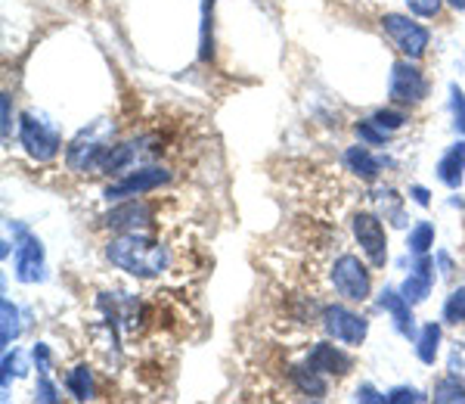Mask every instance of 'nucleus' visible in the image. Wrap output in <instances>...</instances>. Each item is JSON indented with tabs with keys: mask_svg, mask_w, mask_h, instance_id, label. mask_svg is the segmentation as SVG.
<instances>
[{
	"mask_svg": "<svg viewBox=\"0 0 465 404\" xmlns=\"http://www.w3.org/2000/svg\"><path fill=\"white\" fill-rule=\"evenodd\" d=\"M444 4L447 0H407L410 13L419 19H438L440 10H444Z\"/></svg>",
	"mask_w": 465,
	"mask_h": 404,
	"instance_id": "393cba45",
	"label": "nucleus"
},
{
	"mask_svg": "<svg viewBox=\"0 0 465 404\" xmlns=\"http://www.w3.org/2000/svg\"><path fill=\"white\" fill-rule=\"evenodd\" d=\"M0 311H4V324H0V342H4V348H10L13 342H16L19 330H22L19 308L10 302V298H4V302H0Z\"/></svg>",
	"mask_w": 465,
	"mask_h": 404,
	"instance_id": "412c9836",
	"label": "nucleus"
},
{
	"mask_svg": "<svg viewBox=\"0 0 465 404\" xmlns=\"http://www.w3.org/2000/svg\"><path fill=\"white\" fill-rule=\"evenodd\" d=\"M357 137H360V144H366V146H385L388 140H391V134L381 131L379 125L372 122V118H360Z\"/></svg>",
	"mask_w": 465,
	"mask_h": 404,
	"instance_id": "b1692460",
	"label": "nucleus"
},
{
	"mask_svg": "<svg viewBox=\"0 0 465 404\" xmlns=\"http://www.w3.org/2000/svg\"><path fill=\"white\" fill-rule=\"evenodd\" d=\"M438 181L456 190L462 184V175H465V140H456L453 146H447V153L438 159Z\"/></svg>",
	"mask_w": 465,
	"mask_h": 404,
	"instance_id": "2eb2a0df",
	"label": "nucleus"
},
{
	"mask_svg": "<svg viewBox=\"0 0 465 404\" xmlns=\"http://www.w3.org/2000/svg\"><path fill=\"white\" fill-rule=\"evenodd\" d=\"M341 166H344V171H351V175L363 184H372L381 177V159L366 144H354V146L344 149Z\"/></svg>",
	"mask_w": 465,
	"mask_h": 404,
	"instance_id": "ddd939ff",
	"label": "nucleus"
},
{
	"mask_svg": "<svg viewBox=\"0 0 465 404\" xmlns=\"http://www.w3.org/2000/svg\"><path fill=\"white\" fill-rule=\"evenodd\" d=\"M164 184H171V168L143 166V168L124 171L122 177H115V181L106 187V199L109 202L137 199V197H146V193L159 190V187H164Z\"/></svg>",
	"mask_w": 465,
	"mask_h": 404,
	"instance_id": "6e6552de",
	"label": "nucleus"
},
{
	"mask_svg": "<svg viewBox=\"0 0 465 404\" xmlns=\"http://www.w3.org/2000/svg\"><path fill=\"white\" fill-rule=\"evenodd\" d=\"M444 324L462 327L465 324V287H456L444 302Z\"/></svg>",
	"mask_w": 465,
	"mask_h": 404,
	"instance_id": "4be33fe9",
	"label": "nucleus"
},
{
	"mask_svg": "<svg viewBox=\"0 0 465 404\" xmlns=\"http://www.w3.org/2000/svg\"><path fill=\"white\" fill-rule=\"evenodd\" d=\"M37 399H41V401H56V389L47 379V373H41V379H37Z\"/></svg>",
	"mask_w": 465,
	"mask_h": 404,
	"instance_id": "c85d7f7f",
	"label": "nucleus"
},
{
	"mask_svg": "<svg viewBox=\"0 0 465 404\" xmlns=\"http://www.w3.org/2000/svg\"><path fill=\"white\" fill-rule=\"evenodd\" d=\"M412 199L419 202V206H429V190H425V187H412Z\"/></svg>",
	"mask_w": 465,
	"mask_h": 404,
	"instance_id": "473e14b6",
	"label": "nucleus"
},
{
	"mask_svg": "<svg viewBox=\"0 0 465 404\" xmlns=\"http://www.w3.org/2000/svg\"><path fill=\"white\" fill-rule=\"evenodd\" d=\"M19 144L25 146V153L32 156L35 162H54L59 156L63 140H59V134L54 128H47L41 118L25 112V116L19 118Z\"/></svg>",
	"mask_w": 465,
	"mask_h": 404,
	"instance_id": "1a4fd4ad",
	"label": "nucleus"
},
{
	"mask_svg": "<svg viewBox=\"0 0 465 404\" xmlns=\"http://www.w3.org/2000/svg\"><path fill=\"white\" fill-rule=\"evenodd\" d=\"M357 399L360 401H376V404H381V401H385V395H379L372 386H363V389H357Z\"/></svg>",
	"mask_w": 465,
	"mask_h": 404,
	"instance_id": "2f4dec72",
	"label": "nucleus"
},
{
	"mask_svg": "<svg viewBox=\"0 0 465 404\" xmlns=\"http://www.w3.org/2000/svg\"><path fill=\"white\" fill-rule=\"evenodd\" d=\"M388 404H407V401H425V395L419 389H407V386H397L391 392L385 395Z\"/></svg>",
	"mask_w": 465,
	"mask_h": 404,
	"instance_id": "bb28decb",
	"label": "nucleus"
},
{
	"mask_svg": "<svg viewBox=\"0 0 465 404\" xmlns=\"http://www.w3.org/2000/svg\"><path fill=\"white\" fill-rule=\"evenodd\" d=\"M379 25L401 56L416 59L419 63V59H425V54H429L431 32L422 25V22H416L412 16H403V13H381Z\"/></svg>",
	"mask_w": 465,
	"mask_h": 404,
	"instance_id": "20e7f679",
	"label": "nucleus"
},
{
	"mask_svg": "<svg viewBox=\"0 0 465 404\" xmlns=\"http://www.w3.org/2000/svg\"><path fill=\"white\" fill-rule=\"evenodd\" d=\"M0 109H4V122H0V131H4V140H10V131H13V116H10V94H4V100H0Z\"/></svg>",
	"mask_w": 465,
	"mask_h": 404,
	"instance_id": "c756f323",
	"label": "nucleus"
},
{
	"mask_svg": "<svg viewBox=\"0 0 465 404\" xmlns=\"http://www.w3.org/2000/svg\"><path fill=\"white\" fill-rule=\"evenodd\" d=\"M32 355H35V364H37V370H41V373H47V368H50V358H54V355H50V348H47V346H44V342H41V346H35V351H32Z\"/></svg>",
	"mask_w": 465,
	"mask_h": 404,
	"instance_id": "7c9ffc66",
	"label": "nucleus"
},
{
	"mask_svg": "<svg viewBox=\"0 0 465 404\" xmlns=\"http://www.w3.org/2000/svg\"><path fill=\"white\" fill-rule=\"evenodd\" d=\"M322 287L335 298H344L351 305H360L372 296V271L360 261L354 252L335 249L332 256L320 265Z\"/></svg>",
	"mask_w": 465,
	"mask_h": 404,
	"instance_id": "f03ea898",
	"label": "nucleus"
},
{
	"mask_svg": "<svg viewBox=\"0 0 465 404\" xmlns=\"http://www.w3.org/2000/svg\"><path fill=\"white\" fill-rule=\"evenodd\" d=\"M438 342H440V324H425L422 333L416 336V355L422 364H434V358H438Z\"/></svg>",
	"mask_w": 465,
	"mask_h": 404,
	"instance_id": "f3484780",
	"label": "nucleus"
},
{
	"mask_svg": "<svg viewBox=\"0 0 465 404\" xmlns=\"http://www.w3.org/2000/svg\"><path fill=\"white\" fill-rule=\"evenodd\" d=\"M109 131H112L109 122H96L94 128L81 131L78 137L65 146V166L72 171H94V175H100L103 156H106L112 146Z\"/></svg>",
	"mask_w": 465,
	"mask_h": 404,
	"instance_id": "39448f33",
	"label": "nucleus"
},
{
	"mask_svg": "<svg viewBox=\"0 0 465 404\" xmlns=\"http://www.w3.org/2000/svg\"><path fill=\"white\" fill-rule=\"evenodd\" d=\"M431 399L440 401V404H465V383L460 377H453V373H450V377L434 383Z\"/></svg>",
	"mask_w": 465,
	"mask_h": 404,
	"instance_id": "a211bd4d",
	"label": "nucleus"
},
{
	"mask_svg": "<svg viewBox=\"0 0 465 404\" xmlns=\"http://www.w3.org/2000/svg\"><path fill=\"white\" fill-rule=\"evenodd\" d=\"M429 96V78L416 66V59H394L391 78H388V100L394 106H419Z\"/></svg>",
	"mask_w": 465,
	"mask_h": 404,
	"instance_id": "423d86ee",
	"label": "nucleus"
},
{
	"mask_svg": "<svg viewBox=\"0 0 465 404\" xmlns=\"http://www.w3.org/2000/svg\"><path fill=\"white\" fill-rule=\"evenodd\" d=\"M313 327H317L320 333H326V339L341 342L344 348H360L366 342V336H370V320L341 302L320 305L317 324Z\"/></svg>",
	"mask_w": 465,
	"mask_h": 404,
	"instance_id": "7ed1b4c3",
	"label": "nucleus"
},
{
	"mask_svg": "<svg viewBox=\"0 0 465 404\" xmlns=\"http://www.w3.org/2000/svg\"><path fill=\"white\" fill-rule=\"evenodd\" d=\"M65 389H69L72 399L78 401H87L94 399V379H90V370L81 364V368H72L69 373H65Z\"/></svg>",
	"mask_w": 465,
	"mask_h": 404,
	"instance_id": "6ab92c4d",
	"label": "nucleus"
},
{
	"mask_svg": "<svg viewBox=\"0 0 465 404\" xmlns=\"http://www.w3.org/2000/svg\"><path fill=\"white\" fill-rule=\"evenodd\" d=\"M372 122H376L385 134H394V131L407 128V125H410V116H407L403 109H379L376 116H372Z\"/></svg>",
	"mask_w": 465,
	"mask_h": 404,
	"instance_id": "5701e85b",
	"label": "nucleus"
},
{
	"mask_svg": "<svg viewBox=\"0 0 465 404\" xmlns=\"http://www.w3.org/2000/svg\"><path fill=\"white\" fill-rule=\"evenodd\" d=\"M447 370L453 373V377H460L462 383H465V346H460V342H456V346L450 348V355H447Z\"/></svg>",
	"mask_w": 465,
	"mask_h": 404,
	"instance_id": "a878e982",
	"label": "nucleus"
},
{
	"mask_svg": "<svg viewBox=\"0 0 465 404\" xmlns=\"http://www.w3.org/2000/svg\"><path fill=\"white\" fill-rule=\"evenodd\" d=\"M106 258L137 280H159L171 271V246L149 237V230H127L106 243Z\"/></svg>",
	"mask_w": 465,
	"mask_h": 404,
	"instance_id": "f257e3e1",
	"label": "nucleus"
},
{
	"mask_svg": "<svg viewBox=\"0 0 465 404\" xmlns=\"http://www.w3.org/2000/svg\"><path fill=\"white\" fill-rule=\"evenodd\" d=\"M304 361L311 364L313 370H320L322 377H335V379H344L351 370H354V358L344 351L341 342L335 346V339L313 342V346L307 348Z\"/></svg>",
	"mask_w": 465,
	"mask_h": 404,
	"instance_id": "9b49d317",
	"label": "nucleus"
},
{
	"mask_svg": "<svg viewBox=\"0 0 465 404\" xmlns=\"http://www.w3.org/2000/svg\"><path fill=\"white\" fill-rule=\"evenodd\" d=\"M16 230V280L19 283H37L44 280V246L32 230L13 224Z\"/></svg>",
	"mask_w": 465,
	"mask_h": 404,
	"instance_id": "9d476101",
	"label": "nucleus"
},
{
	"mask_svg": "<svg viewBox=\"0 0 465 404\" xmlns=\"http://www.w3.org/2000/svg\"><path fill=\"white\" fill-rule=\"evenodd\" d=\"M431 287H434V258L419 256L416 268H412L410 277L403 280L401 293L410 298V305H419V302H425V298H429Z\"/></svg>",
	"mask_w": 465,
	"mask_h": 404,
	"instance_id": "4468645a",
	"label": "nucleus"
},
{
	"mask_svg": "<svg viewBox=\"0 0 465 404\" xmlns=\"http://www.w3.org/2000/svg\"><path fill=\"white\" fill-rule=\"evenodd\" d=\"M434 246V224L431 221H419L416 227L410 230V239H407V249L412 256H429Z\"/></svg>",
	"mask_w": 465,
	"mask_h": 404,
	"instance_id": "aec40b11",
	"label": "nucleus"
},
{
	"mask_svg": "<svg viewBox=\"0 0 465 404\" xmlns=\"http://www.w3.org/2000/svg\"><path fill=\"white\" fill-rule=\"evenodd\" d=\"M103 224L115 234H127V230H149L153 227V202L143 197L124 199L122 206H115L112 212L103 215Z\"/></svg>",
	"mask_w": 465,
	"mask_h": 404,
	"instance_id": "f8f14e48",
	"label": "nucleus"
},
{
	"mask_svg": "<svg viewBox=\"0 0 465 404\" xmlns=\"http://www.w3.org/2000/svg\"><path fill=\"white\" fill-rule=\"evenodd\" d=\"M447 6L453 13H465V0H447Z\"/></svg>",
	"mask_w": 465,
	"mask_h": 404,
	"instance_id": "72a5a7b5",
	"label": "nucleus"
},
{
	"mask_svg": "<svg viewBox=\"0 0 465 404\" xmlns=\"http://www.w3.org/2000/svg\"><path fill=\"white\" fill-rule=\"evenodd\" d=\"M381 308H385L394 318V324H397V330H401V336H407V339L416 336V318H412V305H410L407 296L394 293V289H385V293H381Z\"/></svg>",
	"mask_w": 465,
	"mask_h": 404,
	"instance_id": "dca6fc26",
	"label": "nucleus"
},
{
	"mask_svg": "<svg viewBox=\"0 0 465 404\" xmlns=\"http://www.w3.org/2000/svg\"><path fill=\"white\" fill-rule=\"evenodd\" d=\"M453 106H456V128L465 134V94L453 87Z\"/></svg>",
	"mask_w": 465,
	"mask_h": 404,
	"instance_id": "cd10ccee",
	"label": "nucleus"
},
{
	"mask_svg": "<svg viewBox=\"0 0 465 404\" xmlns=\"http://www.w3.org/2000/svg\"><path fill=\"white\" fill-rule=\"evenodd\" d=\"M351 234H354L360 252L366 256L376 271L388 265V234L385 227H381V218L376 212H370V208H357L354 215H351Z\"/></svg>",
	"mask_w": 465,
	"mask_h": 404,
	"instance_id": "0eeeda50",
	"label": "nucleus"
}]
</instances>
